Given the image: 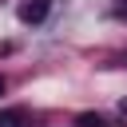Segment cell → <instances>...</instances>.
Listing matches in <instances>:
<instances>
[{"label": "cell", "mask_w": 127, "mask_h": 127, "mask_svg": "<svg viewBox=\"0 0 127 127\" xmlns=\"http://www.w3.org/2000/svg\"><path fill=\"white\" fill-rule=\"evenodd\" d=\"M75 123H79V127H111V123H107L103 115H95V111H83V115H79Z\"/></svg>", "instance_id": "3957f363"}, {"label": "cell", "mask_w": 127, "mask_h": 127, "mask_svg": "<svg viewBox=\"0 0 127 127\" xmlns=\"http://www.w3.org/2000/svg\"><path fill=\"white\" fill-rule=\"evenodd\" d=\"M0 95H4V75H0Z\"/></svg>", "instance_id": "8992f818"}, {"label": "cell", "mask_w": 127, "mask_h": 127, "mask_svg": "<svg viewBox=\"0 0 127 127\" xmlns=\"http://www.w3.org/2000/svg\"><path fill=\"white\" fill-rule=\"evenodd\" d=\"M48 12H52V0H20V8H16V16L24 24H44Z\"/></svg>", "instance_id": "6da1fadb"}, {"label": "cell", "mask_w": 127, "mask_h": 127, "mask_svg": "<svg viewBox=\"0 0 127 127\" xmlns=\"http://www.w3.org/2000/svg\"><path fill=\"white\" fill-rule=\"evenodd\" d=\"M115 16H119V20H127V0H119V4H115Z\"/></svg>", "instance_id": "277c9868"}, {"label": "cell", "mask_w": 127, "mask_h": 127, "mask_svg": "<svg viewBox=\"0 0 127 127\" xmlns=\"http://www.w3.org/2000/svg\"><path fill=\"white\" fill-rule=\"evenodd\" d=\"M123 64H127V52H123Z\"/></svg>", "instance_id": "52a82bcc"}, {"label": "cell", "mask_w": 127, "mask_h": 127, "mask_svg": "<svg viewBox=\"0 0 127 127\" xmlns=\"http://www.w3.org/2000/svg\"><path fill=\"white\" fill-rule=\"evenodd\" d=\"M119 111H123V119H127V95H123V99H119Z\"/></svg>", "instance_id": "5b68a950"}, {"label": "cell", "mask_w": 127, "mask_h": 127, "mask_svg": "<svg viewBox=\"0 0 127 127\" xmlns=\"http://www.w3.org/2000/svg\"><path fill=\"white\" fill-rule=\"evenodd\" d=\"M0 127H24V111H20V107L0 111Z\"/></svg>", "instance_id": "7a4b0ae2"}]
</instances>
